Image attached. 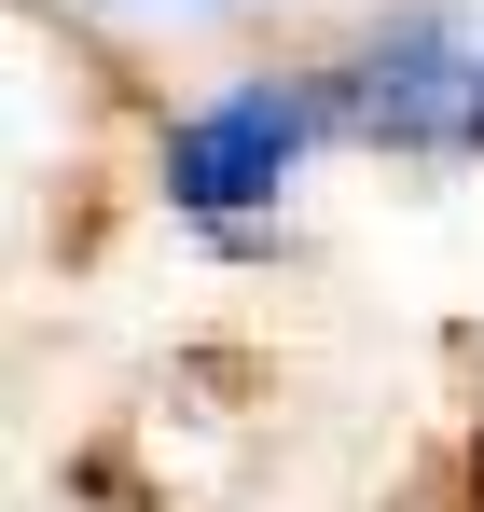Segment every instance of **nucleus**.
Segmentation results:
<instances>
[{"instance_id":"f257e3e1","label":"nucleus","mask_w":484,"mask_h":512,"mask_svg":"<svg viewBox=\"0 0 484 512\" xmlns=\"http://www.w3.org/2000/svg\"><path fill=\"white\" fill-rule=\"evenodd\" d=\"M332 111L388 153H484V14H457V0L388 14L360 42V70L332 84Z\"/></svg>"},{"instance_id":"f03ea898","label":"nucleus","mask_w":484,"mask_h":512,"mask_svg":"<svg viewBox=\"0 0 484 512\" xmlns=\"http://www.w3.org/2000/svg\"><path fill=\"white\" fill-rule=\"evenodd\" d=\"M319 125H346L319 84H222L208 111H180L166 125V194L194 208V222H236V208H263L277 180L305 167V139Z\"/></svg>"}]
</instances>
